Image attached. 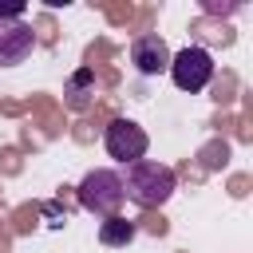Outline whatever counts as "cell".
Returning <instances> with one entry per match:
<instances>
[{"label": "cell", "instance_id": "1", "mask_svg": "<svg viewBox=\"0 0 253 253\" xmlns=\"http://www.w3.org/2000/svg\"><path fill=\"white\" fill-rule=\"evenodd\" d=\"M170 194H174V170H170V166L150 162V158H138V162H130V166H126L123 198H130L134 206L154 210V206H162Z\"/></svg>", "mask_w": 253, "mask_h": 253}, {"label": "cell", "instance_id": "2", "mask_svg": "<svg viewBox=\"0 0 253 253\" xmlns=\"http://www.w3.org/2000/svg\"><path fill=\"white\" fill-rule=\"evenodd\" d=\"M79 206L91 210V213L115 217L119 206H123V178H119L115 170H91V174L79 182Z\"/></svg>", "mask_w": 253, "mask_h": 253}, {"label": "cell", "instance_id": "3", "mask_svg": "<svg viewBox=\"0 0 253 253\" xmlns=\"http://www.w3.org/2000/svg\"><path fill=\"white\" fill-rule=\"evenodd\" d=\"M170 79H174V87H182V91H202L210 79H213V59H210V51L206 47H182L178 55H170Z\"/></svg>", "mask_w": 253, "mask_h": 253}, {"label": "cell", "instance_id": "4", "mask_svg": "<svg viewBox=\"0 0 253 253\" xmlns=\"http://www.w3.org/2000/svg\"><path fill=\"white\" fill-rule=\"evenodd\" d=\"M103 146H107V154H111L115 162L130 166V162H138V158L146 154V130H142L138 123H130V119H115V123L103 130Z\"/></svg>", "mask_w": 253, "mask_h": 253}, {"label": "cell", "instance_id": "5", "mask_svg": "<svg viewBox=\"0 0 253 253\" xmlns=\"http://www.w3.org/2000/svg\"><path fill=\"white\" fill-rule=\"evenodd\" d=\"M36 32L24 20H0V67H16L32 55Z\"/></svg>", "mask_w": 253, "mask_h": 253}, {"label": "cell", "instance_id": "6", "mask_svg": "<svg viewBox=\"0 0 253 253\" xmlns=\"http://www.w3.org/2000/svg\"><path fill=\"white\" fill-rule=\"evenodd\" d=\"M130 63H134L142 75H162V71L170 67V47H166V40L154 36V32L134 36V43H130Z\"/></svg>", "mask_w": 253, "mask_h": 253}, {"label": "cell", "instance_id": "7", "mask_svg": "<svg viewBox=\"0 0 253 253\" xmlns=\"http://www.w3.org/2000/svg\"><path fill=\"white\" fill-rule=\"evenodd\" d=\"M130 237H134V221H126V217H119V213H115V217H107V221L99 225V241H103V245H111V249L126 245Z\"/></svg>", "mask_w": 253, "mask_h": 253}, {"label": "cell", "instance_id": "8", "mask_svg": "<svg viewBox=\"0 0 253 253\" xmlns=\"http://www.w3.org/2000/svg\"><path fill=\"white\" fill-rule=\"evenodd\" d=\"M24 12H28L24 0H16V4H0V20H24Z\"/></svg>", "mask_w": 253, "mask_h": 253}, {"label": "cell", "instance_id": "9", "mask_svg": "<svg viewBox=\"0 0 253 253\" xmlns=\"http://www.w3.org/2000/svg\"><path fill=\"white\" fill-rule=\"evenodd\" d=\"M142 221H146V229H150V233H166V217H162V213H158V217H154V213H146Z\"/></svg>", "mask_w": 253, "mask_h": 253}]
</instances>
